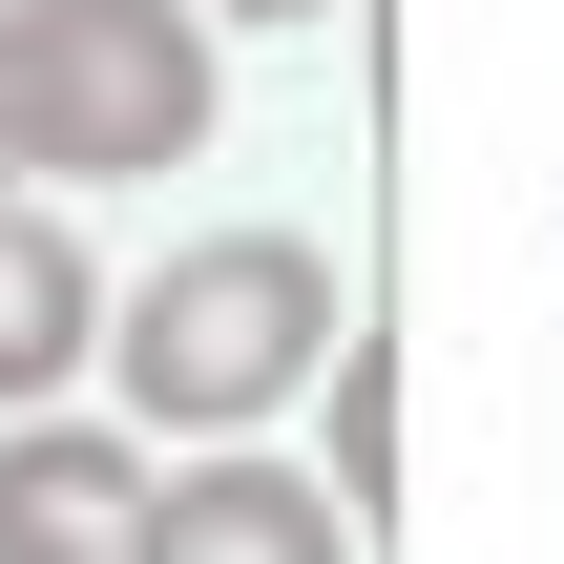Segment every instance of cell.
Wrapping results in <instances>:
<instances>
[{
    "label": "cell",
    "mask_w": 564,
    "mask_h": 564,
    "mask_svg": "<svg viewBox=\"0 0 564 564\" xmlns=\"http://www.w3.org/2000/svg\"><path fill=\"white\" fill-rule=\"evenodd\" d=\"M335 335H356V314H335V251H293V230H209V251H167V272L105 314L147 440H230V419H272Z\"/></svg>",
    "instance_id": "6da1fadb"
},
{
    "label": "cell",
    "mask_w": 564,
    "mask_h": 564,
    "mask_svg": "<svg viewBox=\"0 0 564 564\" xmlns=\"http://www.w3.org/2000/svg\"><path fill=\"white\" fill-rule=\"evenodd\" d=\"M21 42V167L42 188H126L209 147V0H0Z\"/></svg>",
    "instance_id": "7a4b0ae2"
},
{
    "label": "cell",
    "mask_w": 564,
    "mask_h": 564,
    "mask_svg": "<svg viewBox=\"0 0 564 564\" xmlns=\"http://www.w3.org/2000/svg\"><path fill=\"white\" fill-rule=\"evenodd\" d=\"M147 502H167V460L105 440V419H21L0 440V564H147Z\"/></svg>",
    "instance_id": "3957f363"
},
{
    "label": "cell",
    "mask_w": 564,
    "mask_h": 564,
    "mask_svg": "<svg viewBox=\"0 0 564 564\" xmlns=\"http://www.w3.org/2000/svg\"><path fill=\"white\" fill-rule=\"evenodd\" d=\"M147 564H356V502L293 460H188L147 502Z\"/></svg>",
    "instance_id": "277c9868"
},
{
    "label": "cell",
    "mask_w": 564,
    "mask_h": 564,
    "mask_svg": "<svg viewBox=\"0 0 564 564\" xmlns=\"http://www.w3.org/2000/svg\"><path fill=\"white\" fill-rule=\"evenodd\" d=\"M84 356H105L84 230H63V209H0V398H42V377H84Z\"/></svg>",
    "instance_id": "5b68a950"
},
{
    "label": "cell",
    "mask_w": 564,
    "mask_h": 564,
    "mask_svg": "<svg viewBox=\"0 0 564 564\" xmlns=\"http://www.w3.org/2000/svg\"><path fill=\"white\" fill-rule=\"evenodd\" d=\"M377 481H398V356L335 335V502H377Z\"/></svg>",
    "instance_id": "8992f818"
},
{
    "label": "cell",
    "mask_w": 564,
    "mask_h": 564,
    "mask_svg": "<svg viewBox=\"0 0 564 564\" xmlns=\"http://www.w3.org/2000/svg\"><path fill=\"white\" fill-rule=\"evenodd\" d=\"M0 167H21V42H0Z\"/></svg>",
    "instance_id": "52a82bcc"
},
{
    "label": "cell",
    "mask_w": 564,
    "mask_h": 564,
    "mask_svg": "<svg viewBox=\"0 0 564 564\" xmlns=\"http://www.w3.org/2000/svg\"><path fill=\"white\" fill-rule=\"evenodd\" d=\"M209 21H335V0H209Z\"/></svg>",
    "instance_id": "ba28073f"
}]
</instances>
